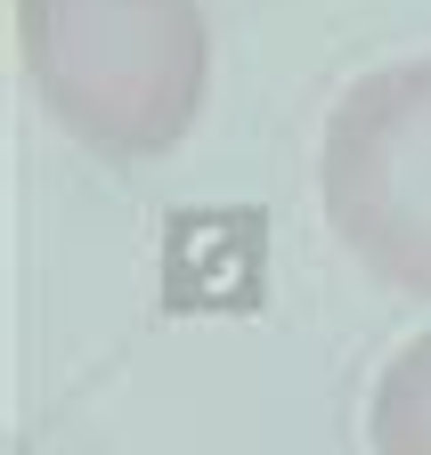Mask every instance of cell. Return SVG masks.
Masks as SVG:
<instances>
[{"label":"cell","instance_id":"cell-3","mask_svg":"<svg viewBox=\"0 0 431 455\" xmlns=\"http://www.w3.org/2000/svg\"><path fill=\"white\" fill-rule=\"evenodd\" d=\"M366 447L374 455H431V333L399 341L366 398Z\"/></svg>","mask_w":431,"mask_h":455},{"label":"cell","instance_id":"cell-1","mask_svg":"<svg viewBox=\"0 0 431 455\" xmlns=\"http://www.w3.org/2000/svg\"><path fill=\"white\" fill-rule=\"evenodd\" d=\"M17 57L41 114L106 163L172 155L212 82L196 0H17Z\"/></svg>","mask_w":431,"mask_h":455},{"label":"cell","instance_id":"cell-2","mask_svg":"<svg viewBox=\"0 0 431 455\" xmlns=\"http://www.w3.org/2000/svg\"><path fill=\"white\" fill-rule=\"evenodd\" d=\"M317 204L334 244L383 284L431 301V57L358 74L317 139Z\"/></svg>","mask_w":431,"mask_h":455}]
</instances>
